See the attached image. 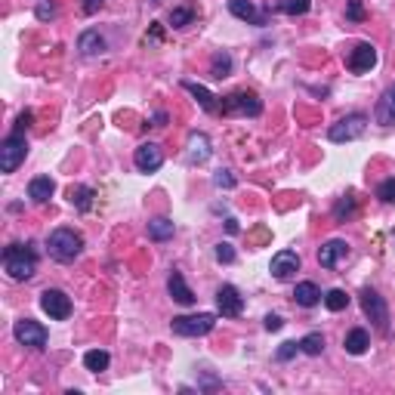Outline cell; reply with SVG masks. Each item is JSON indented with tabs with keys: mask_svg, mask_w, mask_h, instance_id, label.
Returning a JSON list of instances; mask_svg holds the SVG:
<instances>
[{
	"mask_svg": "<svg viewBox=\"0 0 395 395\" xmlns=\"http://www.w3.org/2000/svg\"><path fill=\"white\" fill-rule=\"evenodd\" d=\"M105 38L99 31H84L81 38H77V49H81V56H102L105 53Z\"/></svg>",
	"mask_w": 395,
	"mask_h": 395,
	"instance_id": "cell-19",
	"label": "cell"
},
{
	"mask_svg": "<svg viewBox=\"0 0 395 395\" xmlns=\"http://www.w3.org/2000/svg\"><path fill=\"white\" fill-rule=\"evenodd\" d=\"M167 291H170V297H173L179 306H195V293H192V287L185 284V278L179 275V272H170Z\"/></svg>",
	"mask_w": 395,
	"mask_h": 395,
	"instance_id": "cell-15",
	"label": "cell"
},
{
	"mask_svg": "<svg viewBox=\"0 0 395 395\" xmlns=\"http://www.w3.org/2000/svg\"><path fill=\"white\" fill-rule=\"evenodd\" d=\"M210 152H213V148H210V139H207L204 133H192V136H189V152H185V155H189L192 164H204L207 157H210Z\"/></svg>",
	"mask_w": 395,
	"mask_h": 395,
	"instance_id": "cell-17",
	"label": "cell"
},
{
	"mask_svg": "<svg viewBox=\"0 0 395 395\" xmlns=\"http://www.w3.org/2000/svg\"><path fill=\"white\" fill-rule=\"evenodd\" d=\"M173 232H176V226L170 219H164V217L148 222V238L152 241H167V238H173Z\"/></svg>",
	"mask_w": 395,
	"mask_h": 395,
	"instance_id": "cell-24",
	"label": "cell"
},
{
	"mask_svg": "<svg viewBox=\"0 0 395 395\" xmlns=\"http://www.w3.org/2000/svg\"><path fill=\"white\" fill-rule=\"evenodd\" d=\"M53 192H56V185L49 176H38L28 183V198H31L34 204H47V201L53 198Z\"/></svg>",
	"mask_w": 395,
	"mask_h": 395,
	"instance_id": "cell-18",
	"label": "cell"
},
{
	"mask_svg": "<svg viewBox=\"0 0 395 395\" xmlns=\"http://www.w3.org/2000/svg\"><path fill=\"white\" fill-rule=\"evenodd\" d=\"M293 300H297V306L312 309V306L321 303V291L312 281H303V284H297V291H293Z\"/></svg>",
	"mask_w": 395,
	"mask_h": 395,
	"instance_id": "cell-22",
	"label": "cell"
},
{
	"mask_svg": "<svg viewBox=\"0 0 395 395\" xmlns=\"http://www.w3.org/2000/svg\"><path fill=\"white\" fill-rule=\"evenodd\" d=\"M183 87H185V90L192 93V96L198 99V105H201V109H204V111H217V96H213L210 90H204V87H201V84H195V81H185Z\"/></svg>",
	"mask_w": 395,
	"mask_h": 395,
	"instance_id": "cell-23",
	"label": "cell"
},
{
	"mask_svg": "<svg viewBox=\"0 0 395 395\" xmlns=\"http://www.w3.org/2000/svg\"><path fill=\"white\" fill-rule=\"evenodd\" d=\"M300 352H306V355H321V352H325V336L306 334L303 340H300Z\"/></svg>",
	"mask_w": 395,
	"mask_h": 395,
	"instance_id": "cell-27",
	"label": "cell"
},
{
	"mask_svg": "<svg viewBox=\"0 0 395 395\" xmlns=\"http://www.w3.org/2000/svg\"><path fill=\"white\" fill-rule=\"evenodd\" d=\"M346 65H349V71H355V75H364V71H371L373 65H377V49H373V44H358V47L349 53Z\"/></svg>",
	"mask_w": 395,
	"mask_h": 395,
	"instance_id": "cell-13",
	"label": "cell"
},
{
	"mask_svg": "<svg viewBox=\"0 0 395 395\" xmlns=\"http://www.w3.org/2000/svg\"><path fill=\"white\" fill-rule=\"evenodd\" d=\"M229 75H232V56L217 53V56H213V65H210V77L222 81V77H229Z\"/></svg>",
	"mask_w": 395,
	"mask_h": 395,
	"instance_id": "cell-25",
	"label": "cell"
},
{
	"mask_svg": "<svg viewBox=\"0 0 395 395\" xmlns=\"http://www.w3.org/2000/svg\"><path fill=\"white\" fill-rule=\"evenodd\" d=\"M40 309L49 315V318L56 321H65L71 315V300L65 291H56V287H49V291L40 293Z\"/></svg>",
	"mask_w": 395,
	"mask_h": 395,
	"instance_id": "cell-8",
	"label": "cell"
},
{
	"mask_svg": "<svg viewBox=\"0 0 395 395\" xmlns=\"http://www.w3.org/2000/svg\"><path fill=\"white\" fill-rule=\"evenodd\" d=\"M109 362H111V358H109V352H105V349H93V352H87V355H84V364H87V371H105V368H109Z\"/></svg>",
	"mask_w": 395,
	"mask_h": 395,
	"instance_id": "cell-26",
	"label": "cell"
},
{
	"mask_svg": "<svg viewBox=\"0 0 395 395\" xmlns=\"http://www.w3.org/2000/svg\"><path fill=\"white\" fill-rule=\"evenodd\" d=\"M217 260H219V263H235L232 244H217Z\"/></svg>",
	"mask_w": 395,
	"mask_h": 395,
	"instance_id": "cell-37",
	"label": "cell"
},
{
	"mask_svg": "<svg viewBox=\"0 0 395 395\" xmlns=\"http://www.w3.org/2000/svg\"><path fill=\"white\" fill-rule=\"evenodd\" d=\"M133 164L142 170V173H155V170H161V164H164V152L155 146V142H142L133 155Z\"/></svg>",
	"mask_w": 395,
	"mask_h": 395,
	"instance_id": "cell-11",
	"label": "cell"
},
{
	"mask_svg": "<svg viewBox=\"0 0 395 395\" xmlns=\"http://www.w3.org/2000/svg\"><path fill=\"white\" fill-rule=\"evenodd\" d=\"M352 213H355V198H352V195L340 198V204L334 207V217H336V222H343L346 217H352Z\"/></svg>",
	"mask_w": 395,
	"mask_h": 395,
	"instance_id": "cell-31",
	"label": "cell"
},
{
	"mask_svg": "<svg viewBox=\"0 0 395 395\" xmlns=\"http://www.w3.org/2000/svg\"><path fill=\"white\" fill-rule=\"evenodd\" d=\"M13 334H16V340L22 343V346H34V349H44L47 346V327L38 325V321H31V318L16 321Z\"/></svg>",
	"mask_w": 395,
	"mask_h": 395,
	"instance_id": "cell-9",
	"label": "cell"
},
{
	"mask_svg": "<svg viewBox=\"0 0 395 395\" xmlns=\"http://www.w3.org/2000/svg\"><path fill=\"white\" fill-rule=\"evenodd\" d=\"M31 121H34V114H31V111H22V114H19V121H16V133H25L28 127H31Z\"/></svg>",
	"mask_w": 395,
	"mask_h": 395,
	"instance_id": "cell-40",
	"label": "cell"
},
{
	"mask_svg": "<svg viewBox=\"0 0 395 395\" xmlns=\"http://www.w3.org/2000/svg\"><path fill=\"white\" fill-rule=\"evenodd\" d=\"M269 272L278 278V281H287L293 272H300V254L297 250H278V254L272 256Z\"/></svg>",
	"mask_w": 395,
	"mask_h": 395,
	"instance_id": "cell-12",
	"label": "cell"
},
{
	"mask_svg": "<svg viewBox=\"0 0 395 395\" xmlns=\"http://www.w3.org/2000/svg\"><path fill=\"white\" fill-rule=\"evenodd\" d=\"M102 6H105V0H81V10L87 13V16H96Z\"/></svg>",
	"mask_w": 395,
	"mask_h": 395,
	"instance_id": "cell-38",
	"label": "cell"
},
{
	"mask_svg": "<svg viewBox=\"0 0 395 395\" xmlns=\"http://www.w3.org/2000/svg\"><path fill=\"white\" fill-rule=\"evenodd\" d=\"M309 6H312V0H284L281 10L287 16H303V13H309Z\"/></svg>",
	"mask_w": 395,
	"mask_h": 395,
	"instance_id": "cell-33",
	"label": "cell"
},
{
	"mask_svg": "<svg viewBox=\"0 0 395 395\" xmlns=\"http://www.w3.org/2000/svg\"><path fill=\"white\" fill-rule=\"evenodd\" d=\"M364 130H368V114L355 111V114H349V118L336 121V124L327 130V139L330 142H352V139H358Z\"/></svg>",
	"mask_w": 395,
	"mask_h": 395,
	"instance_id": "cell-5",
	"label": "cell"
},
{
	"mask_svg": "<svg viewBox=\"0 0 395 395\" xmlns=\"http://www.w3.org/2000/svg\"><path fill=\"white\" fill-rule=\"evenodd\" d=\"M192 19H195V10H192V6H176V10H170V25L173 28L192 25Z\"/></svg>",
	"mask_w": 395,
	"mask_h": 395,
	"instance_id": "cell-30",
	"label": "cell"
},
{
	"mask_svg": "<svg viewBox=\"0 0 395 395\" xmlns=\"http://www.w3.org/2000/svg\"><path fill=\"white\" fill-rule=\"evenodd\" d=\"M297 352H300V343H281V349H278V362H291Z\"/></svg>",
	"mask_w": 395,
	"mask_h": 395,
	"instance_id": "cell-35",
	"label": "cell"
},
{
	"mask_svg": "<svg viewBox=\"0 0 395 395\" xmlns=\"http://www.w3.org/2000/svg\"><path fill=\"white\" fill-rule=\"evenodd\" d=\"M284 321L278 318V315H265V330H281Z\"/></svg>",
	"mask_w": 395,
	"mask_h": 395,
	"instance_id": "cell-41",
	"label": "cell"
},
{
	"mask_svg": "<svg viewBox=\"0 0 395 395\" xmlns=\"http://www.w3.org/2000/svg\"><path fill=\"white\" fill-rule=\"evenodd\" d=\"M229 10H232L238 19H244V22H250V25H263L265 22V16L250 3V0H229Z\"/></svg>",
	"mask_w": 395,
	"mask_h": 395,
	"instance_id": "cell-20",
	"label": "cell"
},
{
	"mask_svg": "<svg viewBox=\"0 0 395 395\" xmlns=\"http://www.w3.org/2000/svg\"><path fill=\"white\" fill-rule=\"evenodd\" d=\"M226 232H229V235H235V232H238V222H235L232 217L226 219Z\"/></svg>",
	"mask_w": 395,
	"mask_h": 395,
	"instance_id": "cell-42",
	"label": "cell"
},
{
	"mask_svg": "<svg viewBox=\"0 0 395 395\" xmlns=\"http://www.w3.org/2000/svg\"><path fill=\"white\" fill-rule=\"evenodd\" d=\"M377 198L383 201V204H395V176L383 179V183L377 185Z\"/></svg>",
	"mask_w": 395,
	"mask_h": 395,
	"instance_id": "cell-32",
	"label": "cell"
},
{
	"mask_svg": "<svg viewBox=\"0 0 395 395\" xmlns=\"http://www.w3.org/2000/svg\"><path fill=\"white\" fill-rule=\"evenodd\" d=\"M38 19H40V22H47V19H56V6L47 3V0H44V3H38Z\"/></svg>",
	"mask_w": 395,
	"mask_h": 395,
	"instance_id": "cell-39",
	"label": "cell"
},
{
	"mask_svg": "<svg viewBox=\"0 0 395 395\" xmlns=\"http://www.w3.org/2000/svg\"><path fill=\"white\" fill-rule=\"evenodd\" d=\"M346 254H349V244H346V241H340V238H334V241H327L325 247L318 250V263L325 265V269H334V265L340 263Z\"/></svg>",
	"mask_w": 395,
	"mask_h": 395,
	"instance_id": "cell-16",
	"label": "cell"
},
{
	"mask_svg": "<svg viewBox=\"0 0 395 395\" xmlns=\"http://www.w3.org/2000/svg\"><path fill=\"white\" fill-rule=\"evenodd\" d=\"M68 198H71V204H75L77 210H90V204H93V189H87V185H81V189H71Z\"/></svg>",
	"mask_w": 395,
	"mask_h": 395,
	"instance_id": "cell-29",
	"label": "cell"
},
{
	"mask_svg": "<svg viewBox=\"0 0 395 395\" xmlns=\"http://www.w3.org/2000/svg\"><path fill=\"white\" fill-rule=\"evenodd\" d=\"M373 118H377V124H383V127H395V84L377 99Z\"/></svg>",
	"mask_w": 395,
	"mask_h": 395,
	"instance_id": "cell-14",
	"label": "cell"
},
{
	"mask_svg": "<svg viewBox=\"0 0 395 395\" xmlns=\"http://www.w3.org/2000/svg\"><path fill=\"white\" fill-rule=\"evenodd\" d=\"M263 111V102L256 93H247V90H238L232 96H226L222 102V114H247V118H256Z\"/></svg>",
	"mask_w": 395,
	"mask_h": 395,
	"instance_id": "cell-7",
	"label": "cell"
},
{
	"mask_svg": "<svg viewBox=\"0 0 395 395\" xmlns=\"http://www.w3.org/2000/svg\"><path fill=\"white\" fill-rule=\"evenodd\" d=\"M25 155H28L25 133H16V130H13L3 142H0V170H3V173H13V170H16L19 164L25 161Z\"/></svg>",
	"mask_w": 395,
	"mask_h": 395,
	"instance_id": "cell-4",
	"label": "cell"
},
{
	"mask_svg": "<svg viewBox=\"0 0 395 395\" xmlns=\"http://www.w3.org/2000/svg\"><path fill=\"white\" fill-rule=\"evenodd\" d=\"M346 16L352 19V22H362V19H364V6H362V0H349Z\"/></svg>",
	"mask_w": 395,
	"mask_h": 395,
	"instance_id": "cell-34",
	"label": "cell"
},
{
	"mask_svg": "<svg viewBox=\"0 0 395 395\" xmlns=\"http://www.w3.org/2000/svg\"><path fill=\"white\" fill-rule=\"evenodd\" d=\"M362 309H364V315L373 321V327L377 330L389 327V306H386V300L380 297L373 287H364L362 291Z\"/></svg>",
	"mask_w": 395,
	"mask_h": 395,
	"instance_id": "cell-6",
	"label": "cell"
},
{
	"mask_svg": "<svg viewBox=\"0 0 395 395\" xmlns=\"http://www.w3.org/2000/svg\"><path fill=\"white\" fill-rule=\"evenodd\" d=\"M176 336H204L217 327V315L213 312H198V315H179L170 321Z\"/></svg>",
	"mask_w": 395,
	"mask_h": 395,
	"instance_id": "cell-3",
	"label": "cell"
},
{
	"mask_svg": "<svg viewBox=\"0 0 395 395\" xmlns=\"http://www.w3.org/2000/svg\"><path fill=\"white\" fill-rule=\"evenodd\" d=\"M325 306L330 309V312H343V309L349 306L346 291H340V287H334V291H327V293H325Z\"/></svg>",
	"mask_w": 395,
	"mask_h": 395,
	"instance_id": "cell-28",
	"label": "cell"
},
{
	"mask_svg": "<svg viewBox=\"0 0 395 395\" xmlns=\"http://www.w3.org/2000/svg\"><path fill=\"white\" fill-rule=\"evenodd\" d=\"M217 309H219L222 318H238V315L244 312V300H241V293L235 291L232 284H222L219 291H217Z\"/></svg>",
	"mask_w": 395,
	"mask_h": 395,
	"instance_id": "cell-10",
	"label": "cell"
},
{
	"mask_svg": "<svg viewBox=\"0 0 395 395\" xmlns=\"http://www.w3.org/2000/svg\"><path fill=\"white\" fill-rule=\"evenodd\" d=\"M213 183H217L219 189H235V176L229 173V170H217V176H213Z\"/></svg>",
	"mask_w": 395,
	"mask_h": 395,
	"instance_id": "cell-36",
	"label": "cell"
},
{
	"mask_svg": "<svg viewBox=\"0 0 395 395\" xmlns=\"http://www.w3.org/2000/svg\"><path fill=\"white\" fill-rule=\"evenodd\" d=\"M3 269L13 281H28L38 272V254L28 244H10L3 250Z\"/></svg>",
	"mask_w": 395,
	"mask_h": 395,
	"instance_id": "cell-1",
	"label": "cell"
},
{
	"mask_svg": "<svg viewBox=\"0 0 395 395\" xmlns=\"http://www.w3.org/2000/svg\"><path fill=\"white\" fill-rule=\"evenodd\" d=\"M343 346H346L349 355H364V352H368V346H371L368 330H364V327L349 330V334H346V343H343Z\"/></svg>",
	"mask_w": 395,
	"mask_h": 395,
	"instance_id": "cell-21",
	"label": "cell"
},
{
	"mask_svg": "<svg viewBox=\"0 0 395 395\" xmlns=\"http://www.w3.org/2000/svg\"><path fill=\"white\" fill-rule=\"evenodd\" d=\"M47 250H49V256H53V260L71 263V260H77V256H81L84 238L75 232V229H56V232L49 235V241H47Z\"/></svg>",
	"mask_w": 395,
	"mask_h": 395,
	"instance_id": "cell-2",
	"label": "cell"
}]
</instances>
